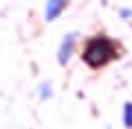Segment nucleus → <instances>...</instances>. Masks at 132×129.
<instances>
[{"mask_svg":"<svg viewBox=\"0 0 132 129\" xmlns=\"http://www.w3.org/2000/svg\"><path fill=\"white\" fill-rule=\"evenodd\" d=\"M119 57H121V44L117 39H112L110 35H104V33L88 37L81 46V61L93 70L106 68Z\"/></svg>","mask_w":132,"mask_h":129,"instance_id":"obj_1","label":"nucleus"},{"mask_svg":"<svg viewBox=\"0 0 132 129\" xmlns=\"http://www.w3.org/2000/svg\"><path fill=\"white\" fill-rule=\"evenodd\" d=\"M77 39H79V35H77L75 31L66 33V35L62 37L60 46H57V64L60 66H66L71 61L73 53H75V46H77Z\"/></svg>","mask_w":132,"mask_h":129,"instance_id":"obj_2","label":"nucleus"},{"mask_svg":"<svg viewBox=\"0 0 132 129\" xmlns=\"http://www.w3.org/2000/svg\"><path fill=\"white\" fill-rule=\"evenodd\" d=\"M66 5L68 2H64V0H51V2H46V7H44V20L46 22H55L66 11Z\"/></svg>","mask_w":132,"mask_h":129,"instance_id":"obj_3","label":"nucleus"},{"mask_svg":"<svg viewBox=\"0 0 132 129\" xmlns=\"http://www.w3.org/2000/svg\"><path fill=\"white\" fill-rule=\"evenodd\" d=\"M53 96V83L51 81H40L38 83V98L40 101H46Z\"/></svg>","mask_w":132,"mask_h":129,"instance_id":"obj_4","label":"nucleus"},{"mask_svg":"<svg viewBox=\"0 0 132 129\" xmlns=\"http://www.w3.org/2000/svg\"><path fill=\"white\" fill-rule=\"evenodd\" d=\"M121 123L126 129H132V103L128 101L126 105H123V112H121Z\"/></svg>","mask_w":132,"mask_h":129,"instance_id":"obj_5","label":"nucleus"},{"mask_svg":"<svg viewBox=\"0 0 132 129\" xmlns=\"http://www.w3.org/2000/svg\"><path fill=\"white\" fill-rule=\"evenodd\" d=\"M119 15L121 18H132V7H121L119 9Z\"/></svg>","mask_w":132,"mask_h":129,"instance_id":"obj_6","label":"nucleus"}]
</instances>
